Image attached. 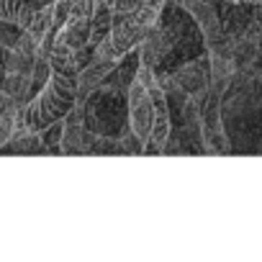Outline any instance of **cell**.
<instances>
[{"mask_svg": "<svg viewBox=\"0 0 262 262\" xmlns=\"http://www.w3.org/2000/svg\"><path fill=\"white\" fill-rule=\"evenodd\" d=\"M77 103V80L75 75H64V72H54L49 75V80L39 88V95L31 98L24 108H21V121L31 128V131H44L47 126L62 121Z\"/></svg>", "mask_w": 262, "mask_h": 262, "instance_id": "obj_1", "label": "cell"}, {"mask_svg": "<svg viewBox=\"0 0 262 262\" xmlns=\"http://www.w3.org/2000/svg\"><path fill=\"white\" fill-rule=\"evenodd\" d=\"M126 105H128V126L134 134H139L144 142H149L155 128V98L144 82L137 77L126 88Z\"/></svg>", "mask_w": 262, "mask_h": 262, "instance_id": "obj_2", "label": "cell"}, {"mask_svg": "<svg viewBox=\"0 0 262 262\" xmlns=\"http://www.w3.org/2000/svg\"><path fill=\"white\" fill-rule=\"evenodd\" d=\"M221 95L216 93H206L203 95V105H201V131H203V152L206 155H229V137L221 123Z\"/></svg>", "mask_w": 262, "mask_h": 262, "instance_id": "obj_3", "label": "cell"}, {"mask_svg": "<svg viewBox=\"0 0 262 262\" xmlns=\"http://www.w3.org/2000/svg\"><path fill=\"white\" fill-rule=\"evenodd\" d=\"M162 82V80H160ZM165 90H175L178 95H193V98H201L211 90V72H208V64L201 62V59H193V62H185L172 77H167L162 82ZM203 100V98H201Z\"/></svg>", "mask_w": 262, "mask_h": 262, "instance_id": "obj_4", "label": "cell"}, {"mask_svg": "<svg viewBox=\"0 0 262 262\" xmlns=\"http://www.w3.org/2000/svg\"><path fill=\"white\" fill-rule=\"evenodd\" d=\"M62 123V155H88L98 134L85 121V105H75Z\"/></svg>", "mask_w": 262, "mask_h": 262, "instance_id": "obj_5", "label": "cell"}, {"mask_svg": "<svg viewBox=\"0 0 262 262\" xmlns=\"http://www.w3.org/2000/svg\"><path fill=\"white\" fill-rule=\"evenodd\" d=\"M116 67H118V64H113V62H100V59H90L88 64H82L80 72H77V77H75V80H77V103H75V105H85L88 98L105 85V80L116 72Z\"/></svg>", "mask_w": 262, "mask_h": 262, "instance_id": "obj_6", "label": "cell"}, {"mask_svg": "<svg viewBox=\"0 0 262 262\" xmlns=\"http://www.w3.org/2000/svg\"><path fill=\"white\" fill-rule=\"evenodd\" d=\"M208 72H211V93L224 95L236 77V62L234 57H226V54H211Z\"/></svg>", "mask_w": 262, "mask_h": 262, "instance_id": "obj_7", "label": "cell"}, {"mask_svg": "<svg viewBox=\"0 0 262 262\" xmlns=\"http://www.w3.org/2000/svg\"><path fill=\"white\" fill-rule=\"evenodd\" d=\"M77 54H80L77 49L54 41V44H52V52H49V64H52L54 72H64V75H75V77H77V72H80V67H82Z\"/></svg>", "mask_w": 262, "mask_h": 262, "instance_id": "obj_8", "label": "cell"}, {"mask_svg": "<svg viewBox=\"0 0 262 262\" xmlns=\"http://www.w3.org/2000/svg\"><path fill=\"white\" fill-rule=\"evenodd\" d=\"M34 16V6L26 0H0V21L11 24L16 29H26Z\"/></svg>", "mask_w": 262, "mask_h": 262, "instance_id": "obj_9", "label": "cell"}, {"mask_svg": "<svg viewBox=\"0 0 262 262\" xmlns=\"http://www.w3.org/2000/svg\"><path fill=\"white\" fill-rule=\"evenodd\" d=\"M118 144H121V152H123V155H144V147H147V142H144L139 134H134V131H131V126L123 128Z\"/></svg>", "mask_w": 262, "mask_h": 262, "instance_id": "obj_10", "label": "cell"}, {"mask_svg": "<svg viewBox=\"0 0 262 262\" xmlns=\"http://www.w3.org/2000/svg\"><path fill=\"white\" fill-rule=\"evenodd\" d=\"M88 155H123L121 152V144L118 139H111V137H95L93 147Z\"/></svg>", "mask_w": 262, "mask_h": 262, "instance_id": "obj_11", "label": "cell"}, {"mask_svg": "<svg viewBox=\"0 0 262 262\" xmlns=\"http://www.w3.org/2000/svg\"><path fill=\"white\" fill-rule=\"evenodd\" d=\"M142 6H144V0H113V11L116 13H134Z\"/></svg>", "mask_w": 262, "mask_h": 262, "instance_id": "obj_12", "label": "cell"}, {"mask_svg": "<svg viewBox=\"0 0 262 262\" xmlns=\"http://www.w3.org/2000/svg\"><path fill=\"white\" fill-rule=\"evenodd\" d=\"M244 3H249V6H262V0H244Z\"/></svg>", "mask_w": 262, "mask_h": 262, "instance_id": "obj_13", "label": "cell"}, {"mask_svg": "<svg viewBox=\"0 0 262 262\" xmlns=\"http://www.w3.org/2000/svg\"><path fill=\"white\" fill-rule=\"evenodd\" d=\"M3 144H6V139H3V134H0V149H3Z\"/></svg>", "mask_w": 262, "mask_h": 262, "instance_id": "obj_14", "label": "cell"}, {"mask_svg": "<svg viewBox=\"0 0 262 262\" xmlns=\"http://www.w3.org/2000/svg\"><path fill=\"white\" fill-rule=\"evenodd\" d=\"M226 3H244V0H226Z\"/></svg>", "mask_w": 262, "mask_h": 262, "instance_id": "obj_15", "label": "cell"}]
</instances>
